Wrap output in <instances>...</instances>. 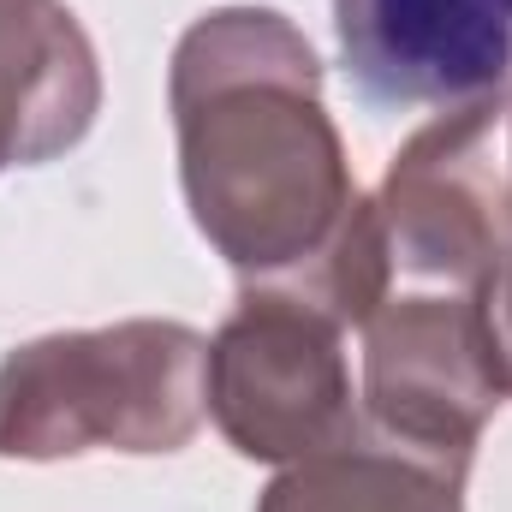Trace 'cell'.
<instances>
[{"mask_svg":"<svg viewBox=\"0 0 512 512\" xmlns=\"http://www.w3.org/2000/svg\"><path fill=\"white\" fill-rule=\"evenodd\" d=\"M334 36L376 114H471L512 78V0H334Z\"/></svg>","mask_w":512,"mask_h":512,"instance_id":"cell-1","label":"cell"},{"mask_svg":"<svg viewBox=\"0 0 512 512\" xmlns=\"http://www.w3.org/2000/svg\"><path fill=\"white\" fill-rule=\"evenodd\" d=\"M215 376H221L215 405H221V423L233 441L251 429V417L268 405V393H280L268 435H262V459L310 453L346 423V405H340L346 382H340L334 334L304 304L286 310V298H251L245 316L215 346Z\"/></svg>","mask_w":512,"mask_h":512,"instance_id":"cell-2","label":"cell"},{"mask_svg":"<svg viewBox=\"0 0 512 512\" xmlns=\"http://www.w3.org/2000/svg\"><path fill=\"white\" fill-rule=\"evenodd\" d=\"M72 24V12H60L54 0H0V167L6 161H42L30 126L12 114V96L42 120V131L60 143H78L90 126V108H96V78H90V60H72V66H30V72H6L12 54H30L42 48L48 36H60Z\"/></svg>","mask_w":512,"mask_h":512,"instance_id":"cell-3","label":"cell"}]
</instances>
